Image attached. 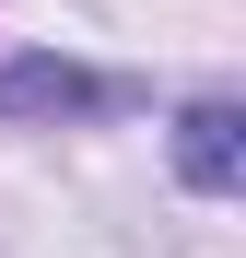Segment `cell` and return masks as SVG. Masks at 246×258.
<instances>
[{"label": "cell", "instance_id": "obj_2", "mask_svg": "<svg viewBox=\"0 0 246 258\" xmlns=\"http://www.w3.org/2000/svg\"><path fill=\"white\" fill-rule=\"evenodd\" d=\"M82 106H106V82L70 71V59H12L0 71V117H82Z\"/></svg>", "mask_w": 246, "mask_h": 258}, {"label": "cell", "instance_id": "obj_1", "mask_svg": "<svg viewBox=\"0 0 246 258\" xmlns=\"http://www.w3.org/2000/svg\"><path fill=\"white\" fill-rule=\"evenodd\" d=\"M176 176H188L199 200H223V188L246 176V117H234L223 94H211V106H188V117H176Z\"/></svg>", "mask_w": 246, "mask_h": 258}]
</instances>
